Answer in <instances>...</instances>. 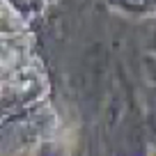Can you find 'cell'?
Listing matches in <instances>:
<instances>
[{
	"instance_id": "cell-2",
	"label": "cell",
	"mask_w": 156,
	"mask_h": 156,
	"mask_svg": "<svg viewBox=\"0 0 156 156\" xmlns=\"http://www.w3.org/2000/svg\"><path fill=\"white\" fill-rule=\"evenodd\" d=\"M147 2H149V0H124V5H126L129 9H145Z\"/></svg>"
},
{
	"instance_id": "cell-1",
	"label": "cell",
	"mask_w": 156,
	"mask_h": 156,
	"mask_svg": "<svg viewBox=\"0 0 156 156\" xmlns=\"http://www.w3.org/2000/svg\"><path fill=\"white\" fill-rule=\"evenodd\" d=\"M34 90H37V80H34V78H23L21 85H19L21 97H30V94H34Z\"/></svg>"
}]
</instances>
